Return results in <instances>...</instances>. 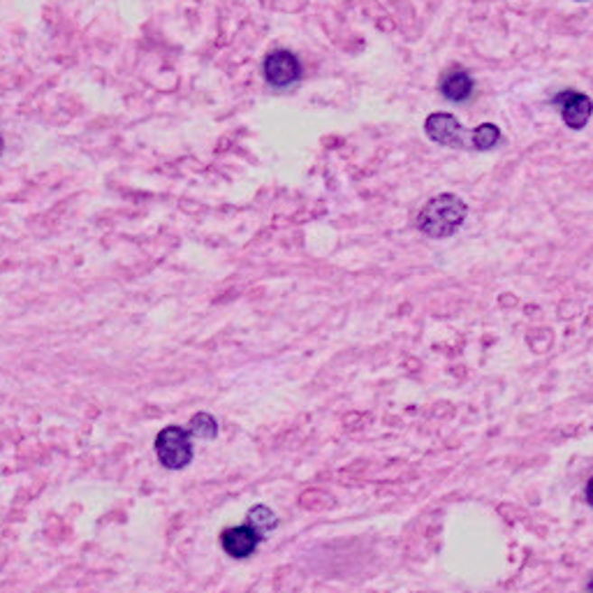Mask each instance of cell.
I'll list each match as a JSON object with an SVG mask.
<instances>
[{
    "mask_svg": "<svg viewBox=\"0 0 593 593\" xmlns=\"http://www.w3.org/2000/svg\"><path fill=\"white\" fill-rule=\"evenodd\" d=\"M468 207L459 195L443 193L429 199L417 216V227L431 239H445L464 225Z\"/></svg>",
    "mask_w": 593,
    "mask_h": 593,
    "instance_id": "1",
    "label": "cell"
},
{
    "mask_svg": "<svg viewBox=\"0 0 593 593\" xmlns=\"http://www.w3.org/2000/svg\"><path fill=\"white\" fill-rule=\"evenodd\" d=\"M155 457L165 468L181 470L193 461V436L183 427H165L155 436Z\"/></svg>",
    "mask_w": 593,
    "mask_h": 593,
    "instance_id": "2",
    "label": "cell"
},
{
    "mask_svg": "<svg viewBox=\"0 0 593 593\" xmlns=\"http://www.w3.org/2000/svg\"><path fill=\"white\" fill-rule=\"evenodd\" d=\"M263 72H264V79H267V84H272L273 88H288V86H292L300 81L301 65H300V59H297L292 51L276 49V51H272V54L264 59Z\"/></svg>",
    "mask_w": 593,
    "mask_h": 593,
    "instance_id": "3",
    "label": "cell"
},
{
    "mask_svg": "<svg viewBox=\"0 0 593 593\" xmlns=\"http://www.w3.org/2000/svg\"><path fill=\"white\" fill-rule=\"evenodd\" d=\"M424 133H427V137L431 139V142H436V144L455 146V149L464 146L466 137H468L464 125H461L452 114L445 112H433L431 116H427Z\"/></svg>",
    "mask_w": 593,
    "mask_h": 593,
    "instance_id": "4",
    "label": "cell"
},
{
    "mask_svg": "<svg viewBox=\"0 0 593 593\" xmlns=\"http://www.w3.org/2000/svg\"><path fill=\"white\" fill-rule=\"evenodd\" d=\"M554 105L561 109V116L568 128L582 130L591 118V97L579 91H563L554 97Z\"/></svg>",
    "mask_w": 593,
    "mask_h": 593,
    "instance_id": "5",
    "label": "cell"
},
{
    "mask_svg": "<svg viewBox=\"0 0 593 593\" xmlns=\"http://www.w3.org/2000/svg\"><path fill=\"white\" fill-rule=\"evenodd\" d=\"M260 540L263 538L248 524L230 526V529H225L223 535H220V545H223V550L227 551V556H232V559H246V556H251L253 551L257 550Z\"/></svg>",
    "mask_w": 593,
    "mask_h": 593,
    "instance_id": "6",
    "label": "cell"
},
{
    "mask_svg": "<svg viewBox=\"0 0 593 593\" xmlns=\"http://www.w3.org/2000/svg\"><path fill=\"white\" fill-rule=\"evenodd\" d=\"M473 91H476V81H473V77H470L468 72H464V69L459 68L449 69L448 75L443 77V84H440V93H443L449 102L470 100Z\"/></svg>",
    "mask_w": 593,
    "mask_h": 593,
    "instance_id": "7",
    "label": "cell"
},
{
    "mask_svg": "<svg viewBox=\"0 0 593 593\" xmlns=\"http://www.w3.org/2000/svg\"><path fill=\"white\" fill-rule=\"evenodd\" d=\"M501 144V130L494 124H482L470 130V146L477 151H492Z\"/></svg>",
    "mask_w": 593,
    "mask_h": 593,
    "instance_id": "8",
    "label": "cell"
},
{
    "mask_svg": "<svg viewBox=\"0 0 593 593\" xmlns=\"http://www.w3.org/2000/svg\"><path fill=\"white\" fill-rule=\"evenodd\" d=\"M248 526L263 538L264 533L276 529L278 517L272 508H267V505H255V508H251V513H248Z\"/></svg>",
    "mask_w": 593,
    "mask_h": 593,
    "instance_id": "9",
    "label": "cell"
},
{
    "mask_svg": "<svg viewBox=\"0 0 593 593\" xmlns=\"http://www.w3.org/2000/svg\"><path fill=\"white\" fill-rule=\"evenodd\" d=\"M188 433L195 436V439L211 440L218 436V422H216L214 415H208V412H198V415H193L190 424H188Z\"/></svg>",
    "mask_w": 593,
    "mask_h": 593,
    "instance_id": "10",
    "label": "cell"
},
{
    "mask_svg": "<svg viewBox=\"0 0 593 593\" xmlns=\"http://www.w3.org/2000/svg\"><path fill=\"white\" fill-rule=\"evenodd\" d=\"M3 149H5V142H3V134H0V153H3Z\"/></svg>",
    "mask_w": 593,
    "mask_h": 593,
    "instance_id": "11",
    "label": "cell"
}]
</instances>
